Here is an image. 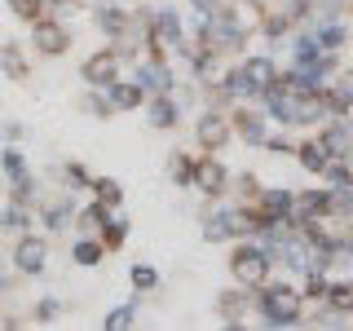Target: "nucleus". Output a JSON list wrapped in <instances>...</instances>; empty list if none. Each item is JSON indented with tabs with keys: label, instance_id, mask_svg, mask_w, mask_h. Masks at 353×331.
Returning <instances> with one entry per match:
<instances>
[{
	"label": "nucleus",
	"instance_id": "20",
	"mask_svg": "<svg viewBox=\"0 0 353 331\" xmlns=\"http://www.w3.org/2000/svg\"><path fill=\"white\" fill-rule=\"evenodd\" d=\"M0 71L9 80H27V58H22L18 44H0Z\"/></svg>",
	"mask_w": 353,
	"mask_h": 331
},
{
	"label": "nucleus",
	"instance_id": "15",
	"mask_svg": "<svg viewBox=\"0 0 353 331\" xmlns=\"http://www.w3.org/2000/svg\"><path fill=\"white\" fill-rule=\"evenodd\" d=\"M124 239H128V217L119 212V208H106V225H102V243H106V252L124 248Z\"/></svg>",
	"mask_w": 353,
	"mask_h": 331
},
{
	"label": "nucleus",
	"instance_id": "19",
	"mask_svg": "<svg viewBox=\"0 0 353 331\" xmlns=\"http://www.w3.org/2000/svg\"><path fill=\"white\" fill-rule=\"evenodd\" d=\"M327 97H331V110H336V115L353 106V66L336 75V88H327Z\"/></svg>",
	"mask_w": 353,
	"mask_h": 331
},
{
	"label": "nucleus",
	"instance_id": "24",
	"mask_svg": "<svg viewBox=\"0 0 353 331\" xmlns=\"http://www.w3.org/2000/svg\"><path fill=\"white\" fill-rule=\"evenodd\" d=\"M168 181L190 185L194 181V159H185V154H168Z\"/></svg>",
	"mask_w": 353,
	"mask_h": 331
},
{
	"label": "nucleus",
	"instance_id": "26",
	"mask_svg": "<svg viewBox=\"0 0 353 331\" xmlns=\"http://www.w3.org/2000/svg\"><path fill=\"white\" fill-rule=\"evenodd\" d=\"M93 190H97V203H106V208H119L124 203V190H119V181H93Z\"/></svg>",
	"mask_w": 353,
	"mask_h": 331
},
{
	"label": "nucleus",
	"instance_id": "14",
	"mask_svg": "<svg viewBox=\"0 0 353 331\" xmlns=\"http://www.w3.org/2000/svg\"><path fill=\"white\" fill-rule=\"evenodd\" d=\"M176 119H181L176 97H172V93H154V102H150V124H154V128H172Z\"/></svg>",
	"mask_w": 353,
	"mask_h": 331
},
{
	"label": "nucleus",
	"instance_id": "23",
	"mask_svg": "<svg viewBox=\"0 0 353 331\" xmlns=\"http://www.w3.org/2000/svg\"><path fill=\"white\" fill-rule=\"evenodd\" d=\"M203 239H208V243H225V239H230V217H225V208H216V212L203 221Z\"/></svg>",
	"mask_w": 353,
	"mask_h": 331
},
{
	"label": "nucleus",
	"instance_id": "25",
	"mask_svg": "<svg viewBox=\"0 0 353 331\" xmlns=\"http://www.w3.org/2000/svg\"><path fill=\"white\" fill-rule=\"evenodd\" d=\"M0 168H5L9 181H18V177H27V159H22L14 146H9V150H0Z\"/></svg>",
	"mask_w": 353,
	"mask_h": 331
},
{
	"label": "nucleus",
	"instance_id": "17",
	"mask_svg": "<svg viewBox=\"0 0 353 331\" xmlns=\"http://www.w3.org/2000/svg\"><path fill=\"white\" fill-rule=\"evenodd\" d=\"M102 257H106V243L102 239H80V243H75V248H71V261L75 265H84V270H93V265H102Z\"/></svg>",
	"mask_w": 353,
	"mask_h": 331
},
{
	"label": "nucleus",
	"instance_id": "33",
	"mask_svg": "<svg viewBox=\"0 0 353 331\" xmlns=\"http://www.w3.org/2000/svg\"><path fill=\"white\" fill-rule=\"evenodd\" d=\"M5 287H9V274H5V265H0V292H5Z\"/></svg>",
	"mask_w": 353,
	"mask_h": 331
},
{
	"label": "nucleus",
	"instance_id": "9",
	"mask_svg": "<svg viewBox=\"0 0 353 331\" xmlns=\"http://www.w3.org/2000/svg\"><path fill=\"white\" fill-rule=\"evenodd\" d=\"M102 93L110 97V106H115V110H137L141 102H146V88H141L137 80H115V84H106Z\"/></svg>",
	"mask_w": 353,
	"mask_h": 331
},
{
	"label": "nucleus",
	"instance_id": "10",
	"mask_svg": "<svg viewBox=\"0 0 353 331\" xmlns=\"http://www.w3.org/2000/svg\"><path fill=\"white\" fill-rule=\"evenodd\" d=\"M225 181H230V172H225V163H221V159L194 163V185L203 194H221V190H225Z\"/></svg>",
	"mask_w": 353,
	"mask_h": 331
},
{
	"label": "nucleus",
	"instance_id": "11",
	"mask_svg": "<svg viewBox=\"0 0 353 331\" xmlns=\"http://www.w3.org/2000/svg\"><path fill=\"white\" fill-rule=\"evenodd\" d=\"M199 141H203L208 150H221L230 141V124H225V115H216V110H208L203 119H199Z\"/></svg>",
	"mask_w": 353,
	"mask_h": 331
},
{
	"label": "nucleus",
	"instance_id": "31",
	"mask_svg": "<svg viewBox=\"0 0 353 331\" xmlns=\"http://www.w3.org/2000/svg\"><path fill=\"white\" fill-rule=\"evenodd\" d=\"M58 314H62V301H53V296H44V301L36 305V318H40V323H53Z\"/></svg>",
	"mask_w": 353,
	"mask_h": 331
},
{
	"label": "nucleus",
	"instance_id": "3",
	"mask_svg": "<svg viewBox=\"0 0 353 331\" xmlns=\"http://www.w3.org/2000/svg\"><path fill=\"white\" fill-rule=\"evenodd\" d=\"M31 44H36L40 58H62L71 49V27L62 18H40V22H31Z\"/></svg>",
	"mask_w": 353,
	"mask_h": 331
},
{
	"label": "nucleus",
	"instance_id": "8",
	"mask_svg": "<svg viewBox=\"0 0 353 331\" xmlns=\"http://www.w3.org/2000/svg\"><path fill=\"white\" fill-rule=\"evenodd\" d=\"M93 22H97V31H102L106 40H119L124 31H132L128 9H119V5H93Z\"/></svg>",
	"mask_w": 353,
	"mask_h": 331
},
{
	"label": "nucleus",
	"instance_id": "21",
	"mask_svg": "<svg viewBox=\"0 0 353 331\" xmlns=\"http://www.w3.org/2000/svg\"><path fill=\"white\" fill-rule=\"evenodd\" d=\"M323 305H327V309H336V314H353V283H336V287H327Z\"/></svg>",
	"mask_w": 353,
	"mask_h": 331
},
{
	"label": "nucleus",
	"instance_id": "13",
	"mask_svg": "<svg viewBox=\"0 0 353 331\" xmlns=\"http://www.w3.org/2000/svg\"><path fill=\"white\" fill-rule=\"evenodd\" d=\"M234 128H239V137L248 141V146H265V115H256V110H239L234 115Z\"/></svg>",
	"mask_w": 353,
	"mask_h": 331
},
{
	"label": "nucleus",
	"instance_id": "27",
	"mask_svg": "<svg viewBox=\"0 0 353 331\" xmlns=\"http://www.w3.org/2000/svg\"><path fill=\"white\" fill-rule=\"evenodd\" d=\"M137 305H141V301H128V305L110 309V314L102 318V327H132V318H137Z\"/></svg>",
	"mask_w": 353,
	"mask_h": 331
},
{
	"label": "nucleus",
	"instance_id": "12",
	"mask_svg": "<svg viewBox=\"0 0 353 331\" xmlns=\"http://www.w3.org/2000/svg\"><path fill=\"white\" fill-rule=\"evenodd\" d=\"M243 75H248V80H252V84H256L261 93H265V88L279 80V66H274L270 53H256V58H243Z\"/></svg>",
	"mask_w": 353,
	"mask_h": 331
},
{
	"label": "nucleus",
	"instance_id": "28",
	"mask_svg": "<svg viewBox=\"0 0 353 331\" xmlns=\"http://www.w3.org/2000/svg\"><path fill=\"white\" fill-rule=\"evenodd\" d=\"M9 9H14L22 22H40L44 18V0H9Z\"/></svg>",
	"mask_w": 353,
	"mask_h": 331
},
{
	"label": "nucleus",
	"instance_id": "7",
	"mask_svg": "<svg viewBox=\"0 0 353 331\" xmlns=\"http://www.w3.org/2000/svg\"><path fill=\"white\" fill-rule=\"evenodd\" d=\"M318 141L327 146L331 159H353V128L345 124V119H336V124L318 128Z\"/></svg>",
	"mask_w": 353,
	"mask_h": 331
},
{
	"label": "nucleus",
	"instance_id": "1",
	"mask_svg": "<svg viewBox=\"0 0 353 331\" xmlns=\"http://www.w3.org/2000/svg\"><path fill=\"white\" fill-rule=\"evenodd\" d=\"M256 314H261V323H270V327H292V323H301V314H305V292L283 287V283H265V292L256 301Z\"/></svg>",
	"mask_w": 353,
	"mask_h": 331
},
{
	"label": "nucleus",
	"instance_id": "6",
	"mask_svg": "<svg viewBox=\"0 0 353 331\" xmlns=\"http://www.w3.org/2000/svg\"><path fill=\"white\" fill-rule=\"evenodd\" d=\"M44 243L36 234H22L18 239V248H14V270L18 274H44Z\"/></svg>",
	"mask_w": 353,
	"mask_h": 331
},
{
	"label": "nucleus",
	"instance_id": "34",
	"mask_svg": "<svg viewBox=\"0 0 353 331\" xmlns=\"http://www.w3.org/2000/svg\"><path fill=\"white\" fill-rule=\"evenodd\" d=\"M53 5H58V14H62V9H66V5H75V0H53Z\"/></svg>",
	"mask_w": 353,
	"mask_h": 331
},
{
	"label": "nucleus",
	"instance_id": "18",
	"mask_svg": "<svg viewBox=\"0 0 353 331\" xmlns=\"http://www.w3.org/2000/svg\"><path fill=\"white\" fill-rule=\"evenodd\" d=\"M71 221H75V199L71 194H66V199H53V203L44 208V225H49V230H66Z\"/></svg>",
	"mask_w": 353,
	"mask_h": 331
},
{
	"label": "nucleus",
	"instance_id": "5",
	"mask_svg": "<svg viewBox=\"0 0 353 331\" xmlns=\"http://www.w3.org/2000/svg\"><path fill=\"white\" fill-rule=\"evenodd\" d=\"M80 75H84L88 84H97V88L115 84V80H119V53H115V49H97L93 58H84Z\"/></svg>",
	"mask_w": 353,
	"mask_h": 331
},
{
	"label": "nucleus",
	"instance_id": "29",
	"mask_svg": "<svg viewBox=\"0 0 353 331\" xmlns=\"http://www.w3.org/2000/svg\"><path fill=\"white\" fill-rule=\"evenodd\" d=\"M132 287H137V292H150L154 283H159V274H154V265H132Z\"/></svg>",
	"mask_w": 353,
	"mask_h": 331
},
{
	"label": "nucleus",
	"instance_id": "35",
	"mask_svg": "<svg viewBox=\"0 0 353 331\" xmlns=\"http://www.w3.org/2000/svg\"><path fill=\"white\" fill-rule=\"evenodd\" d=\"M0 230H5V225H0Z\"/></svg>",
	"mask_w": 353,
	"mask_h": 331
},
{
	"label": "nucleus",
	"instance_id": "32",
	"mask_svg": "<svg viewBox=\"0 0 353 331\" xmlns=\"http://www.w3.org/2000/svg\"><path fill=\"white\" fill-rule=\"evenodd\" d=\"M62 181L66 185H88V172L80 168V163H66V168H62Z\"/></svg>",
	"mask_w": 353,
	"mask_h": 331
},
{
	"label": "nucleus",
	"instance_id": "22",
	"mask_svg": "<svg viewBox=\"0 0 353 331\" xmlns=\"http://www.w3.org/2000/svg\"><path fill=\"white\" fill-rule=\"evenodd\" d=\"M243 314H248V292H221V318L243 323Z\"/></svg>",
	"mask_w": 353,
	"mask_h": 331
},
{
	"label": "nucleus",
	"instance_id": "4",
	"mask_svg": "<svg viewBox=\"0 0 353 331\" xmlns=\"http://www.w3.org/2000/svg\"><path fill=\"white\" fill-rule=\"evenodd\" d=\"M132 80L146 88V97H154V93H176V80H172V71H168V62H163V58H141Z\"/></svg>",
	"mask_w": 353,
	"mask_h": 331
},
{
	"label": "nucleus",
	"instance_id": "16",
	"mask_svg": "<svg viewBox=\"0 0 353 331\" xmlns=\"http://www.w3.org/2000/svg\"><path fill=\"white\" fill-rule=\"evenodd\" d=\"M296 159H301V168L305 172H323L327 168V163H331V154H327V146H323V141H301V146H296Z\"/></svg>",
	"mask_w": 353,
	"mask_h": 331
},
{
	"label": "nucleus",
	"instance_id": "2",
	"mask_svg": "<svg viewBox=\"0 0 353 331\" xmlns=\"http://www.w3.org/2000/svg\"><path fill=\"white\" fill-rule=\"evenodd\" d=\"M274 265L270 248H256V243H243L234 248V257H230V274L243 283V287H261L265 283V270Z\"/></svg>",
	"mask_w": 353,
	"mask_h": 331
},
{
	"label": "nucleus",
	"instance_id": "30",
	"mask_svg": "<svg viewBox=\"0 0 353 331\" xmlns=\"http://www.w3.org/2000/svg\"><path fill=\"white\" fill-rule=\"evenodd\" d=\"M0 225H9V230H22V234H31V221H27V212H22V203H18V208H9V212L0 217Z\"/></svg>",
	"mask_w": 353,
	"mask_h": 331
}]
</instances>
